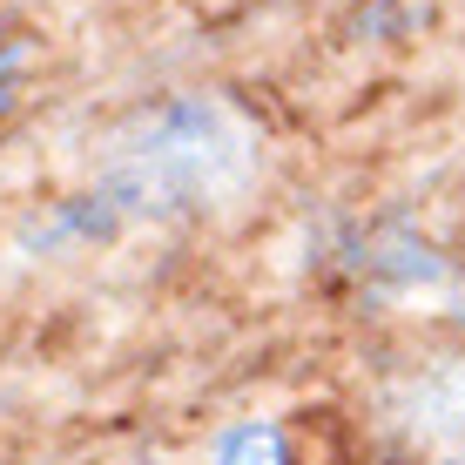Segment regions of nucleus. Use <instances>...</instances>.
Returning <instances> with one entry per match:
<instances>
[{"instance_id":"1","label":"nucleus","mask_w":465,"mask_h":465,"mask_svg":"<svg viewBox=\"0 0 465 465\" xmlns=\"http://www.w3.org/2000/svg\"><path fill=\"white\" fill-rule=\"evenodd\" d=\"M223 465H283V439L270 425H243L223 439Z\"/></svg>"}]
</instances>
